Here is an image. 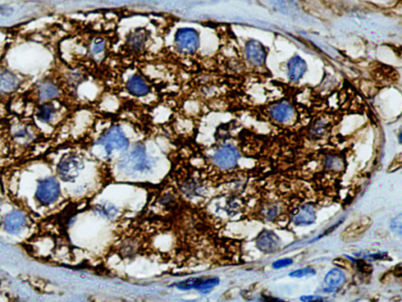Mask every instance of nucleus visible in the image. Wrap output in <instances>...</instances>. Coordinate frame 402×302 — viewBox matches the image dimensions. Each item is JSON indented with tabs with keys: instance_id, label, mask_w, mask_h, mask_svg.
<instances>
[{
	"instance_id": "nucleus-1",
	"label": "nucleus",
	"mask_w": 402,
	"mask_h": 302,
	"mask_svg": "<svg viewBox=\"0 0 402 302\" xmlns=\"http://www.w3.org/2000/svg\"><path fill=\"white\" fill-rule=\"evenodd\" d=\"M175 42L179 51L185 54H193L199 48V34L193 28H180L175 34Z\"/></svg>"
},
{
	"instance_id": "nucleus-2",
	"label": "nucleus",
	"mask_w": 402,
	"mask_h": 302,
	"mask_svg": "<svg viewBox=\"0 0 402 302\" xmlns=\"http://www.w3.org/2000/svg\"><path fill=\"white\" fill-rule=\"evenodd\" d=\"M84 168V162L75 155H68L61 159L58 164V173L62 180L70 182L76 179Z\"/></svg>"
},
{
	"instance_id": "nucleus-3",
	"label": "nucleus",
	"mask_w": 402,
	"mask_h": 302,
	"mask_svg": "<svg viewBox=\"0 0 402 302\" xmlns=\"http://www.w3.org/2000/svg\"><path fill=\"white\" fill-rule=\"evenodd\" d=\"M101 144L103 145L107 153L111 154L115 150H124L128 147L129 141L119 127L115 126L106 132L101 139Z\"/></svg>"
},
{
	"instance_id": "nucleus-4",
	"label": "nucleus",
	"mask_w": 402,
	"mask_h": 302,
	"mask_svg": "<svg viewBox=\"0 0 402 302\" xmlns=\"http://www.w3.org/2000/svg\"><path fill=\"white\" fill-rule=\"evenodd\" d=\"M239 154L233 145H224L215 152L213 161L218 167L222 169H231L236 166Z\"/></svg>"
},
{
	"instance_id": "nucleus-5",
	"label": "nucleus",
	"mask_w": 402,
	"mask_h": 302,
	"mask_svg": "<svg viewBox=\"0 0 402 302\" xmlns=\"http://www.w3.org/2000/svg\"><path fill=\"white\" fill-rule=\"evenodd\" d=\"M60 193L59 183L55 178H48L39 183L37 187L38 199L44 205H50L57 200Z\"/></svg>"
},
{
	"instance_id": "nucleus-6",
	"label": "nucleus",
	"mask_w": 402,
	"mask_h": 302,
	"mask_svg": "<svg viewBox=\"0 0 402 302\" xmlns=\"http://www.w3.org/2000/svg\"><path fill=\"white\" fill-rule=\"evenodd\" d=\"M123 164L124 169L131 172H142L148 169L145 149L142 146H137Z\"/></svg>"
},
{
	"instance_id": "nucleus-7",
	"label": "nucleus",
	"mask_w": 402,
	"mask_h": 302,
	"mask_svg": "<svg viewBox=\"0 0 402 302\" xmlns=\"http://www.w3.org/2000/svg\"><path fill=\"white\" fill-rule=\"evenodd\" d=\"M245 55L249 62L256 66H261L266 61V49L264 46L257 41H251L246 44Z\"/></svg>"
},
{
	"instance_id": "nucleus-8",
	"label": "nucleus",
	"mask_w": 402,
	"mask_h": 302,
	"mask_svg": "<svg viewBox=\"0 0 402 302\" xmlns=\"http://www.w3.org/2000/svg\"><path fill=\"white\" fill-rule=\"evenodd\" d=\"M280 239L274 232L264 231L259 235L256 240L258 249L263 253H274L280 247Z\"/></svg>"
},
{
	"instance_id": "nucleus-9",
	"label": "nucleus",
	"mask_w": 402,
	"mask_h": 302,
	"mask_svg": "<svg viewBox=\"0 0 402 302\" xmlns=\"http://www.w3.org/2000/svg\"><path fill=\"white\" fill-rule=\"evenodd\" d=\"M269 115L276 122L285 124L292 120L295 115V110L289 102H280L275 104L270 108Z\"/></svg>"
},
{
	"instance_id": "nucleus-10",
	"label": "nucleus",
	"mask_w": 402,
	"mask_h": 302,
	"mask_svg": "<svg viewBox=\"0 0 402 302\" xmlns=\"http://www.w3.org/2000/svg\"><path fill=\"white\" fill-rule=\"evenodd\" d=\"M26 224V217L20 211H14L6 216L4 228L11 234H18L24 229Z\"/></svg>"
},
{
	"instance_id": "nucleus-11",
	"label": "nucleus",
	"mask_w": 402,
	"mask_h": 302,
	"mask_svg": "<svg viewBox=\"0 0 402 302\" xmlns=\"http://www.w3.org/2000/svg\"><path fill=\"white\" fill-rule=\"evenodd\" d=\"M148 41V32L144 28H137L129 34L127 39L128 48L135 53L142 52Z\"/></svg>"
},
{
	"instance_id": "nucleus-12",
	"label": "nucleus",
	"mask_w": 402,
	"mask_h": 302,
	"mask_svg": "<svg viewBox=\"0 0 402 302\" xmlns=\"http://www.w3.org/2000/svg\"><path fill=\"white\" fill-rule=\"evenodd\" d=\"M219 283V279L217 278L203 279V278H192L178 284V287L183 290L195 288L198 290H208L213 288Z\"/></svg>"
},
{
	"instance_id": "nucleus-13",
	"label": "nucleus",
	"mask_w": 402,
	"mask_h": 302,
	"mask_svg": "<svg viewBox=\"0 0 402 302\" xmlns=\"http://www.w3.org/2000/svg\"><path fill=\"white\" fill-rule=\"evenodd\" d=\"M127 88L131 95L137 97H143L149 92V85L138 75L131 76L127 82Z\"/></svg>"
},
{
	"instance_id": "nucleus-14",
	"label": "nucleus",
	"mask_w": 402,
	"mask_h": 302,
	"mask_svg": "<svg viewBox=\"0 0 402 302\" xmlns=\"http://www.w3.org/2000/svg\"><path fill=\"white\" fill-rule=\"evenodd\" d=\"M307 69L306 62L299 56H295L291 58L288 63L289 69V78L292 81H298L303 78Z\"/></svg>"
},
{
	"instance_id": "nucleus-15",
	"label": "nucleus",
	"mask_w": 402,
	"mask_h": 302,
	"mask_svg": "<svg viewBox=\"0 0 402 302\" xmlns=\"http://www.w3.org/2000/svg\"><path fill=\"white\" fill-rule=\"evenodd\" d=\"M316 220V213L313 206L304 205L299 209V213L294 216L293 222L296 226H307Z\"/></svg>"
},
{
	"instance_id": "nucleus-16",
	"label": "nucleus",
	"mask_w": 402,
	"mask_h": 302,
	"mask_svg": "<svg viewBox=\"0 0 402 302\" xmlns=\"http://www.w3.org/2000/svg\"><path fill=\"white\" fill-rule=\"evenodd\" d=\"M19 86V79L10 71L0 72V93L14 92Z\"/></svg>"
},
{
	"instance_id": "nucleus-17",
	"label": "nucleus",
	"mask_w": 402,
	"mask_h": 302,
	"mask_svg": "<svg viewBox=\"0 0 402 302\" xmlns=\"http://www.w3.org/2000/svg\"><path fill=\"white\" fill-rule=\"evenodd\" d=\"M346 281L344 273L339 269H335L329 271L325 277V283L330 287L331 292L341 287Z\"/></svg>"
},
{
	"instance_id": "nucleus-18",
	"label": "nucleus",
	"mask_w": 402,
	"mask_h": 302,
	"mask_svg": "<svg viewBox=\"0 0 402 302\" xmlns=\"http://www.w3.org/2000/svg\"><path fill=\"white\" fill-rule=\"evenodd\" d=\"M56 112L55 105L51 102H46L41 105L37 110L36 116L38 121L42 122H49Z\"/></svg>"
},
{
	"instance_id": "nucleus-19",
	"label": "nucleus",
	"mask_w": 402,
	"mask_h": 302,
	"mask_svg": "<svg viewBox=\"0 0 402 302\" xmlns=\"http://www.w3.org/2000/svg\"><path fill=\"white\" fill-rule=\"evenodd\" d=\"M58 93V88L52 84H44L38 90V95L42 99H51L56 96Z\"/></svg>"
},
{
	"instance_id": "nucleus-20",
	"label": "nucleus",
	"mask_w": 402,
	"mask_h": 302,
	"mask_svg": "<svg viewBox=\"0 0 402 302\" xmlns=\"http://www.w3.org/2000/svg\"><path fill=\"white\" fill-rule=\"evenodd\" d=\"M182 190L185 192V195L188 196H197L201 192V186L196 183L195 181H189L185 183Z\"/></svg>"
},
{
	"instance_id": "nucleus-21",
	"label": "nucleus",
	"mask_w": 402,
	"mask_h": 302,
	"mask_svg": "<svg viewBox=\"0 0 402 302\" xmlns=\"http://www.w3.org/2000/svg\"><path fill=\"white\" fill-rule=\"evenodd\" d=\"M368 228H369L368 225H361L360 223L356 225V226L351 225V226H349L346 230H345V232H343V234L346 235V238L350 237L351 235L353 236H358V235H360V234H362L363 232H366V230L368 229Z\"/></svg>"
},
{
	"instance_id": "nucleus-22",
	"label": "nucleus",
	"mask_w": 402,
	"mask_h": 302,
	"mask_svg": "<svg viewBox=\"0 0 402 302\" xmlns=\"http://www.w3.org/2000/svg\"><path fill=\"white\" fill-rule=\"evenodd\" d=\"M390 229L393 233L400 236L402 234V215L398 214L393 218L390 223Z\"/></svg>"
},
{
	"instance_id": "nucleus-23",
	"label": "nucleus",
	"mask_w": 402,
	"mask_h": 302,
	"mask_svg": "<svg viewBox=\"0 0 402 302\" xmlns=\"http://www.w3.org/2000/svg\"><path fill=\"white\" fill-rule=\"evenodd\" d=\"M316 274L314 269L310 268H305V269H299V270L293 271L289 274L291 277L301 278L304 276H314Z\"/></svg>"
},
{
	"instance_id": "nucleus-24",
	"label": "nucleus",
	"mask_w": 402,
	"mask_h": 302,
	"mask_svg": "<svg viewBox=\"0 0 402 302\" xmlns=\"http://www.w3.org/2000/svg\"><path fill=\"white\" fill-rule=\"evenodd\" d=\"M327 123L324 122L323 120H318L317 122H315L313 126L312 127L311 133L313 135H321L325 133V131L326 129Z\"/></svg>"
},
{
	"instance_id": "nucleus-25",
	"label": "nucleus",
	"mask_w": 402,
	"mask_h": 302,
	"mask_svg": "<svg viewBox=\"0 0 402 302\" xmlns=\"http://www.w3.org/2000/svg\"><path fill=\"white\" fill-rule=\"evenodd\" d=\"M341 160L336 157H329L326 160V167L329 169H334V170H339L341 169Z\"/></svg>"
},
{
	"instance_id": "nucleus-26",
	"label": "nucleus",
	"mask_w": 402,
	"mask_h": 302,
	"mask_svg": "<svg viewBox=\"0 0 402 302\" xmlns=\"http://www.w3.org/2000/svg\"><path fill=\"white\" fill-rule=\"evenodd\" d=\"M105 49V41L102 39H98L96 40V41L94 42L92 46V51L93 54L95 55H100V54H102Z\"/></svg>"
},
{
	"instance_id": "nucleus-27",
	"label": "nucleus",
	"mask_w": 402,
	"mask_h": 302,
	"mask_svg": "<svg viewBox=\"0 0 402 302\" xmlns=\"http://www.w3.org/2000/svg\"><path fill=\"white\" fill-rule=\"evenodd\" d=\"M293 263V260L290 258L282 259V260H276L273 262V268L275 269H282V268H286L288 266H291Z\"/></svg>"
},
{
	"instance_id": "nucleus-28",
	"label": "nucleus",
	"mask_w": 402,
	"mask_h": 302,
	"mask_svg": "<svg viewBox=\"0 0 402 302\" xmlns=\"http://www.w3.org/2000/svg\"><path fill=\"white\" fill-rule=\"evenodd\" d=\"M357 267H358L359 270L360 272H362L363 273H366V274H370L372 273V271H373V268L370 265L369 263H366V262H359L358 265H357Z\"/></svg>"
},
{
	"instance_id": "nucleus-29",
	"label": "nucleus",
	"mask_w": 402,
	"mask_h": 302,
	"mask_svg": "<svg viewBox=\"0 0 402 302\" xmlns=\"http://www.w3.org/2000/svg\"><path fill=\"white\" fill-rule=\"evenodd\" d=\"M300 300L305 302L310 301H317V300H322V297H318V296H302L300 297Z\"/></svg>"
},
{
	"instance_id": "nucleus-30",
	"label": "nucleus",
	"mask_w": 402,
	"mask_h": 302,
	"mask_svg": "<svg viewBox=\"0 0 402 302\" xmlns=\"http://www.w3.org/2000/svg\"><path fill=\"white\" fill-rule=\"evenodd\" d=\"M276 213H277V209L276 207L272 208L271 209H269L267 213V216L269 219H272V218H274L275 216H276Z\"/></svg>"
},
{
	"instance_id": "nucleus-31",
	"label": "nucleus",
	"mask_w": 402,
	"mask_h": 302,
	"mask_svg": "<svg viewBox=\"0 0 402 302\" xmlns=\"http://www.w3.org/2000/svg\"><path fill=\"white\" fill-rule=\"evenodd\" d=\"M395 276L397 277L400 278L401 277L402 275V268H401V263H398V266L395 268V273H394Z\"/></svg>"
}]
</instances>
